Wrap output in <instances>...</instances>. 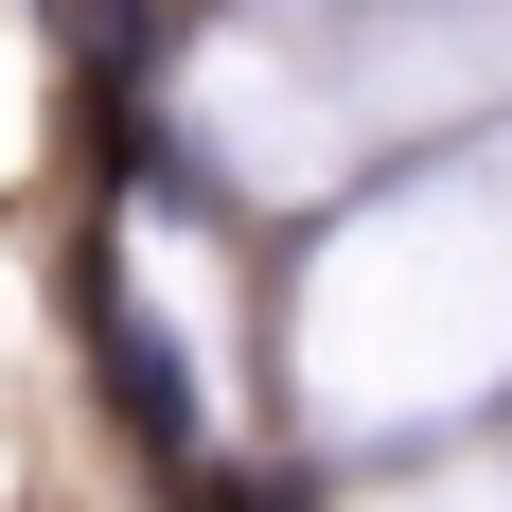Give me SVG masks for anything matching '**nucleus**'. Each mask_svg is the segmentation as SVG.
<instances>
[{
    "label": "nucleus",
    "mask_w": 512,
    "mask_h": 512,
    "mask_svg": "<svg viewBox=\"0 0 512 512\" xmlns=\"http://www.w3.org/2000/svg\"><path fill=\"white\" fill-rule=\"evenodd\" d=\"M71 301H89V354H106V389H124V424H142L159 460H195V389H177V336H159V318L124 301L89 248H71Z\"/></svg>",
    "instance_id": "nucleus-1"
}]
</instances>
